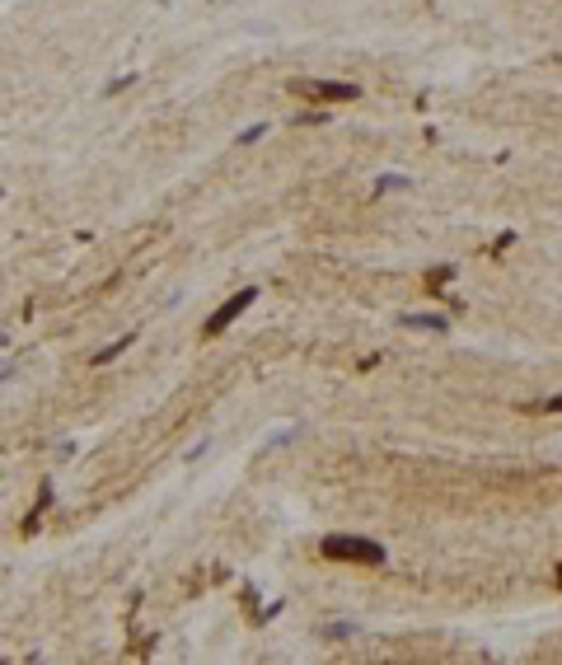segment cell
Masks as SVG:
<instances>
[{"label":"cell","instance_id":"1","mask_svg":"<svg viewBox=\"0 0 562 665\" xmlns=\"http://www.w3.org/2000/svg\"><path fill=\"white\" fill-rule=\"evenodd\" d=\"M319 553L333 557V562H361V567H380L384 562V543L375 539H352V534H328L319 543Z\"/></svg>","mask_w":562,"mask_h":665},{"label":"cell","instance_id":"2","mask_svg":"<svg viewBox=\"0 0 562 665\" xmlns=\"http://www.w3.org/2000/svg\"><path fill=\"white\" fill-rule=\"evenodd\" d=\"M253 300H258V286H244L239 295H230V300H225V305H220V310L202 324V338H220V333H225V328H230L234 319H239V314L249 310Z\"/></svg>","mask_w":562,"mask_h":665},{"label":"cell","instance_id":"3","mask_svg":"<svg viewBox=\"0 0 562 665\" xmlns=\"http://www.w3.org/2000/svg\"><path fill=\"white\" fill-rule=\"evenodd\" d=\"M296 90L319 99V103H352V99H361V85H352V80H296Z\"/></svg>","mask_w":562,"mask_h":665},{"label":"cell","instance_id":"4","mask_svg":"<svg viewBox=\"0 0 562 665\" xmlns=\"http://www.w3.org/2000/svg\"><path fill=\"white\" fill-rule=\"evenodd\" d=\"M398 324H403V328H422V333H436V338H445V333H450V324H445L440 314H403Z\"/></svg>","mask_w":562,"mask_h":665},{"label":"cell","instance_id":"5","mask_svg":"<svg viewBox=\"0 0 562 665\" xmlns=\"http://www.w3.org/2000/svg\"><path fill=\"white\" fill-rule=\"evenodd\" d=\"M131 342H136V333H122V338H117V342H108L103 352H94V366H108L113 356H122L127 347H131Z\"/></svg>","mask_w":562,"mask_h":665},{"label":"cell","instance_id":"6","mask_svg":"<svg viewBox=\"0 0 562 665\" xmlns=\"http://www.w3.org/2000/svg\"><path fill=\"white\" fill-rule=\"evenodd\" d=\"M380 192H389V187H412V178H403V173H380Z\"/></svg>","mask_w":562,"mask_h":665},{"label":"cell","instance_id":"7","mask_svg":"<svg viewBox=\"0 0 562 665\" xmlns=\"http://www.w3.org/2000/svg\"><path fill=\"white\" fill-rule=\"evenodd\" d=\"M263 136H267V122H258L249 131H239V145H253V141H263Z\"/></svg>","mask_w":562,"mask_h":665},{"label":"cell","instance_id":"8","mask_svg":"<svg viewBox=\"0 0 562 665\" xmlns=\"http://www.w3.org/2000/svg\"><path fill=\"white\" fill-rule=\"evenodd\" d=\"M356 633V623H328L324 628V637H352Z\"/></svg>","mask_w":562,"mask_h":665},{"label":"cell","instance_id":"9","mask_svg":"<svg viewBox=\"0 0 562 665\" xmlns=\"http://www.w3.org/2000/svg\"><path fill=\"white\" fill-rule=\"evenodd\" d=\"M300 122H328V113L324 108H310V113H300Z\"/></svg>","mask_w":562,"mask_h":665},{"label":"cell","instance_id":"10","mask_svg":"<svg viewBox=\"0 0 562 665\" xmlns=\"http://www.w3.org/2000/svg\"><path fill=\"white\" fill-rule=\"evenodd\" d=\"M544 413H562V394L558 399H544Z\"/></svg>","mask_w":562,"mask_h":665},{"label":"cell","instance_id":"11","mask_svg":"<svg viewBox=\"0 0 562 665\" xmlns=\"http://www.w3.org/2000/svg\"><path fill=\"white\" fill-rule=\"evenodd\" d=\"M10 375H15V366H10V361H0V380H10Z\"/></svg>","mask_w":562,"mask_h":665}]
</instances>
